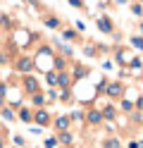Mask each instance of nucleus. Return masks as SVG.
<instances>
[{
  "instance_id": "nucleus-1",
  "label": "nucleus",
  "mask_w": 143,
  "mask_h": 148,
  "mask_svg": "<svg viewBox=\"0 0 143 148\" xmlns=\"http://www.w3.org/2000/svg\"><path fill=\"white\" fill-rule=\"evenodd\" d=\"M17 67L22 69V72H31V69H34V60H31V58H22V60L17 62Z\"/></svg>"
},
{
  "instance_id": "nucleus-2",
  "label": "nucleus",
  "mask_w": 143,
  "mask_h": 148,
  "mask_svg": "<svg viewBox=\"0 0 143 148\" xmlns=\"http://www.w3.org/2000/svg\"><path fill=\"white\" fill-rule=\"evenodd\" d=\"M24 88L29 91V93H36V88H38L36 79H34V77H26V79H24Z\"/></svg>"
},
{
  "instance_id": "nucleus-3",
  "label": "nucleus",
  "mask_w": 143,
  "mask_h": 148,
  "mask_svg": "<svg viewBox=\"0 0 143 148\" xmlns=\"http://www.w3.org/2000/svg\"><path fill=\"white\" fill-rule=\"evenodd\" d=\"M98 29H100V31H105V34H110V31H112L110 19H105V17H98Z\"/></svg>"
},
{
  "instance_id": "nucleus-4",
  "label": "nucleus",
  "mask_w": 143,
  "mask_h": 148,
  "mask_svg": "<svg viewBox=\"0 0 143 148\" xmlns=\"http://www.w3.org/2000/svg\"><path fill=\"white\" fill-rule=\"evenodd\" d=\"M122 91H124V88H122L119 84H110V86H107V96H112V98H119V96H122Z\"/></svg>"
},
{
  "instance_id": "nucleus-5",
  "label": "nucleus",
  "mask_w": 143,
  "mask_h": 148,
  "mask_svg": "<svg viewBox=\"0 0 143 148\" xmlns=\"http://www.w3.org/2000/svg\"><path fill=\"white\" fill-rule=\"evenodd\" d=\"M55 127H57V129H62V132H67V127H69V117H67V115L57 117V119H55Z\"/></svg>"
},
{
  "instance_id": "nucleus-6",
  "label": "nucleus",
  "mask_w": 143,
  "mask_h": 148,
  "mask_svg": "<svg viewBox=\"0 0 143 148\" xmlns=\"http://www.w3.org/2000/svg\"><path fill=\"white\" fill-rule=\"evenodd\" d=\"M34 119L41 122V124H48V112H45V110H38V112L34 115Z\"/></svg>"
},
{
  "instance_id": "nucleus-7",
  "label": "nucleus",
  "mask_w": 143,
  "mask_h": 148,
  "mask_svg": "<svg viewBox=\"0 0 143 148\" xmlns=\"http://www.w3.org/2000/svg\"><path fill=\"white\" fill-rule=\"evenodd\" d=\"M100 119H103V115L98 112V110H93V112H88V122H91V124H100Z\"/></svg>"
},
{
  "instance_id": "nucleus-8",
  "label": "nucleus",
  "mask_w": 143,
  "mask_h": 148,
  "mask_svg": "<svg viewBox=\"0 0 143 148\" xmlns=\"http://www.w3.org/2000/svg\"><path fill=\"white\" fill-rule=\"evenodd\" d=\"M19 119H22V122H31V119H34L31 110H19Z\"/></svg>"
},
{
  "instance_id": "nucleus-9",
  "label": "nucleus",
  "mask_w": 143,
  "mask_h": 148,
  "mask_svg": "<svg viewBox=\"0 0 143 148\" xmlns=\"http://www.w3.org/2000/svg\"><path fill=\"white\" fill-rule=\"evenodd\" d=\"M45 26H50V29H57V26H60V19H57V17H48V19H45Z\"/></svg>"
},
{
  "instance_id": "nucleus-10",
  "label": "nucleus",
  "mask_w": 143,
  "mask_h": 148,
  "mask_svg": "<svg viewBox=\"0 0 143 148\" xmlns=\"http://www.w3.org/2000/svg\"><path fill=\"white\" fill-rule=\"evenodd\" d=\"M57 138H60L62 143H72V134H69V132H60V134H57Z\"/></svg>"
},
{
  "instance_id": "nucleus-11",
  "label": "nucleus",
  "mask_w": 143,
  "mask_h": 148,
  "mask_svg": "<svg viewBox=\"0 0 143 148\" xmlns=\"http://www.w3.org/2000/svg\"><path fill=\"white\" fill-rule=\"evenodd\" d=\"M131 45H133V48H138V50H143V38L133 36V38H131Z\"/></svg>"
},
{
  "instance_id": "nucleus-12",
  "label": "nucleus",
  "mask_w": 143,
  "mask_h": 148,
  "mask_svg": "<svg viewBox=\"0 0 143 148\" xmlns=\"http://www.w3.org/2000/svg\"><path fill=\"white\" fill-rule=\"evenodd\" d=\"M105 148H119V141L117 138H107V141H105Z\"/></svg>"
},
{
  "instance_id": "nucleus-13",
  "label": "nucleus",
  "mask_w": 143,
  "mask_h": 148,
  "mask_svg": "<svg viewBox=\"0 0 143 148\" xmlns=\"http://www.w3.org/2000/svg\"><path fill=\"white\" fill-rule=\"evenodd\" d=\"M131 12L136 14V17H141V14H143V7H141V5H136V3H133V5H131Z\"/></svg>"
},
{
  "instance_id": "nucleus-14",
  "label": "nucleus",
  "mask_w": 143,
  "mask_h": 148,
  "mask_svg": "<svg viewBox=\"0 0 143 148\" xmlns=\"http://www.w3.org/2000/svg\"><path fill=\"white\" fill-rule=\"evenodd\" d=\"M141 67H143V62H141L138 58H133V60H131V69H141Z\"/></svg>"
},
{
  "instance_id": "nucleus-15",
  "label": "nucleus",
  "mask_w": 143,
  "mask_h": 148,
  "mask_svg": "<svg viewBox=\"0 0 143 148\" xmlns=\"http://www.w3.org/2000/svg\"><path fill=\"white\" fill-rule=\"evenodd\" d=\"M62 36H64L67 41H74V38H76V31H72V29H69V31H64Z\"/></svg>"
},
{
  "instance_id": "nucleus-16",
  "label": "nucleus",
  "mask_w": 143,
  "mask_h": 148,
  "mask_svg": "<svg viewBox=\"0 0 143 148\" xmlns=\"http://www.w3.org/2000/svg\"><path fill=\"white\" fill-rule=\"evenodd\" d=\"M114 115H117L114 108H105V117H107V119H114Z\"/></svg>"
},
{
  "instance_id": "nucleus-17",
  "label": "nucleus",
  "mask_w": 143,
  "mask_h": 148,
  "mask_svg": "<svg viewBox=\"0 0 143 148\" xmlns=\"http://www.w3.org/2000/svg\"><path fill=\"white\" fill-rule=\"evenodd\" d=\"M48 84H57V74L55 72H48Z\"/></svg>"
},
{
  "instance_id": "nucleus-18",
  "label": "nucleus",
  "mask_w": 143,
  "mask_h": 148,
  "mask_svg": "<svg viewBox=\"0 0 143 148\" xmlns=\"http://www.w3.org/2000/svg\"><path fill=\"white\" fill-rule=\"evenodd\" d=\"M43 100H45L43 96H34V105H43Z\"/></svg>"
},
{
  "instance_id": "nucleus-19",
  "label": "nucleus",
  "mask_w": 143,
  "mask_h": 148,
  "mask_svg": "<svg viewBox=\"0 0 143 148\" xmlns=\"http://www.w3.org/2000/svg\"><path fill=\"white\" fill-rule=\"evenodd\" d=\"M3 115H5V119H14V115H12V110H7V108L3 110Z\"/></svg>"
},
{
  "instance_id": "nucleus-20",
  "label": "nucleus",
  "mask_w": 143,
  "mask_h": 148,
  "mask_svg": "<svg viewBox=\"0 0 143 148\" xmlns=\"http://www.w3.org/2000/svg\"><path fill=\"white\" fill-rule=\"evenodd\" d=\"M69 5H72V7H81L83 3H81V0H69Z\"/></svg>"
},
{
  "instance_id": "nucleus-21",
  "label": "nucleus",
  "mask_w": 143,
  "mask_h": 148,
  "mask_svg": "<svg viewBox=\"0 0 143 148\" xmlns=\"http://www.w3.org/2000/svg\"><path fill=\"white\" fill-rule=\"evenodd\" d=\"M3 100H5V86L0 88V105H3Z\"/></svg>"
},
{
  "instance_id": "nucleus-22",
  "label": "nucleus",
  "mask_w": 143,
  "mask_h": 148,
  "mask_svg": "<svg viewBox=\"0 0 143 148\" xmlns=\"http://www.w3.org/2000/svg\"><path fill=\"white\" fill-rule=\"evenodd\" d=\"M129 148H138V141H131V143H129Z\"/></svg>"
},
{
  "instance_id": "nucleus-23",
  "label": "nucleus",
  "mask_w": 143,
  "mask_h": 148,
  "mask_svg": "<svg viewBox=\"0 0 143 148\" xmlns=\"http://www.w3.org/2000/svg\"><path fill=\"white\" fill-rule=\"evenodd\" d=\"M138 148H143V141H138Z\"/></svg>"
},
{
  "instance_id": "nucleus-24",
  "label": "nucleus",
  "mask_w": 143,
  "mask_h": 148,
  "mask_svg": "<svg viewBox=\"0 0 143 148\" xmlns=\"http://www.w3.org/2000/svg\"><path fill=\"white\" fill-rule=\"evenodd\" d=\"M0 148H3V138H0Z\"/></svg>"
},
{
  "instance_id": "nucleus-25",
  "label": "nucleus",
  "mask_w": 143,
  "mask_h": 148,
  "mask_svg": "<svg viewBox=\"0 0 143 148\" xmlns=\"http://www.w3.org/2000/svg\"><path fill=\"white\" fill-rule=\"evenodd\" d=\"M141 34H143V24H141Z\"/></svg>"
}]
</instances>
